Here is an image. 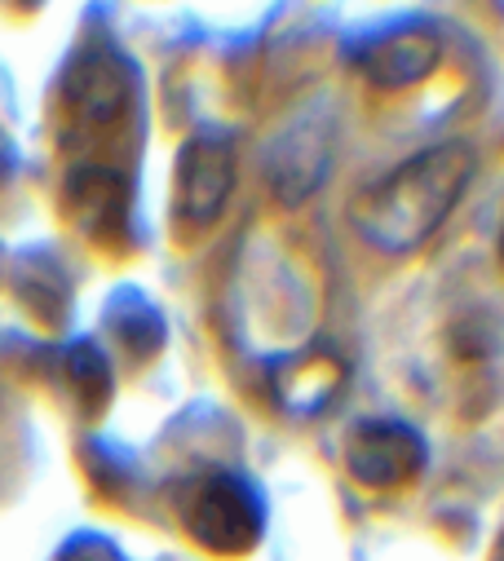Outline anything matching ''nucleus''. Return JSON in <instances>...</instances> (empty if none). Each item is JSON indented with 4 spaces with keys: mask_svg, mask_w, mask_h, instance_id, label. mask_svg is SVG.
Here are the masks:
<instances>
[{
    "mask_svg": "<svg viewBox=\"0 0 504 561\" xmlns=\"http://www.w3.org/2000/svg\"><path fill=\"white\" fill-rule=\"evenodd\" d=\"M469 173L473 151L465 142L421 151L376 186H367V195L354 204V230L381 252L421 248L456 208Z\"/></svg>",
    "mask_w": 504,
    "mask_h": 561,
    "instance_id": "nucleus-1",
    "label": "nucleus"
},
{
    "mask_svg": "<svg viewBox=\"0 0 504 561\" xmlns=\"http://www.w3.org/2000/svg\"><path fill=\"white\" fill-rule=\"evenodd\" d=\"M234 186V160L226 142L199 137L177 160V213L191 226H208Z\"/></svg>",
    "mask_w": 504,
    "mask_h": 561,
    "instance_id": "nucleus-2",
    "label": "nucleus"
},
{
    "mask_svg": "<svg viewBox=\"0 0 504 561\" xmlns=\"http://www.w3.org/2000/svg\"><path fill=\"white\" fill-rule=\"evenodd\" d=\"M438 62V36L421 23H403V27H390L381 36H371L363 49H358V67L367 80L386 84V89H408L416 80H425Z\"/></svg>",
    "mask_w": 504,
    "mask_h": 561,
    "instance_id": "nucleus-3",
    "label": "nucleus"
}]
</instances>
